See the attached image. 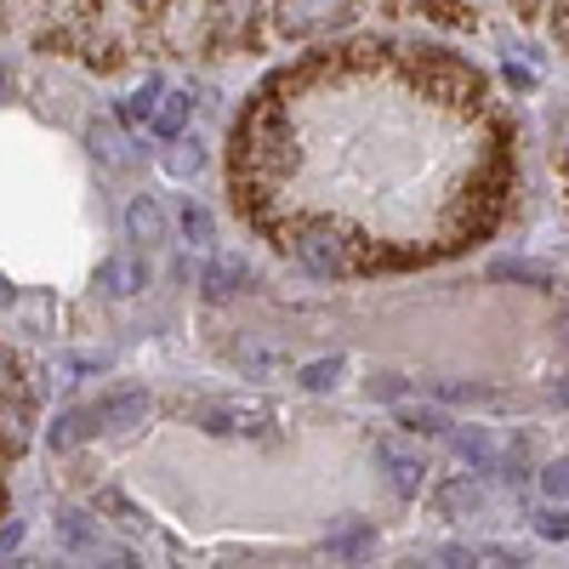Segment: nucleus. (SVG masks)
<instances>
[{
  "instance_id": "nucleus-21",
  "label": "nucleus",
  "mask_w": 569,
  "mask_h": 569,
  "mask_svg": "<svg viewBox=\"0 0 569 569\" xmlns=\"http://www.w3.org/2000/svg\"><path fill=\"white\" fill-rule=\"evenodd\" d=\"M160 98H166V91H160V80H149V86H142V91H137V98L126 103V114H131V120H154V109H160Z\"/></svg>"
},
{
  "instance_id": "nucleus-6",
  "label": "nucleus",
  "mask_w": 569,
  "mask_h": 569,
  "mask_svg": "<svg viewBox=\"0 0 569 569\" xmlns=\"http://www.w3.org/2000/svg\"><path fill=\"white\" fill-rule=\"evenodd\" d=\"M58 541L69 552H98L103 547V530H98V518H91V512L69 507V512H58Z\"/></svg>"
},
{
  "instance_id": "nucleus-11",
  "label": "nucleus",
  "mask_w": 569,
  "mask_h": 569,
  "mask_svg": "<svg viewBox=\"0 0 569 569\" xmlns=\"http://www.w3.org/2000/svg\"><path fill=\"white\" fill-rule=\"evenodd\" d=\"M490 273H496V279H525V284H541V291L552 284V268L525 262V257H496V262H490Z\"/></svg>"
},
{
  "instance_id": "nucleus-25",
  "label": "nucleus",
  "mask_w": 569,
  "mask_h": 569,
  "mask_svg": "<svg viewBox=\"0 0 569 569\" xmlns=\"http://www.w3.org/2000/svg\"><path fill=\"white\" fill-rule=\"evenodd\" d=\"M23 541V525H18V518H12V525L7 530H0V552H7V563H12V547Z\"/></svg>"
},
{
  "instance_id": "nucleus-4",
  "label": "nucleus",
  "mask_w": 569,
  "mask_h": 569,
  "mask_svg": "<svg viewBox=\"0 0 569 569\" xmlns=\"http://www.w3.org/2000/svg\"><path fill=\"white\" fill-rule=\"evenodd\" d=\"M142 416H149V393L142 388H126V393H109L103 405H91V421L98 427H131Z\"/></svg>"
},
{
  "instance_id": "nucleus-28",
  "label": "nucleus",
  "mask_w": 569,
  "mask_h": 569,
  "mask_svg": "<svg viewBox=\"0 0 569 569\" xmlns=\"http://www.w3.org/2000/svg\"><path fill=\"white\" fill-rule=\"evenodd\" d=\"M558 330H563V342H569V319H563V325H558Z\"/></svg>"
},
{
  "instance_id": "nucleus-13",
  "label": "nucleus",
  "mask_w": 569,
  "mask_h": 569,
  "mask_svg": "<svg viewBox=\"0 0 569 569\" xmlns=\"http://www.w3.org/2000/svg\"><path fill=\"white\" fill-rule=\"evenodd\" d=\"M91 427H98V421H91V410H69V416H58V421H52V450H74V445L91 433Z\"/></svg>"
},
{
  "instance_id": "nucleus-20",
  "label": "nucleus",
  "mask_w": 569,
  "mask_h": 569,
  "mask_svg": "<svg viewBox=\"0 0 569 569\" xmlns=\"http://www.w3.org/2000/svg\"><path fill=\"white\" fill-rule=\"evenodd\" d=\"M450 445H456V456L472 461V467L490 461V439H485V433H450Z\"/></svg>"
},
{
  "instance_id": "nucleus-2",
  "label": "nucleus",
  "mask_w": 569,
  "mask_h": 569,
  "mask_svg": "<svg viewBox=\"0 0 569 569\" xmlns=\"http://www.w3.org/2000/svg\"><path fill=\"white\" fill-rule=\"evenodd\" d=\"M297 257H302V268H308V273H319V279H342V273L353 268L348 240H342L337 228H325V222H313V228H302V233H297Z\"/></svg>"
},
{
  "instance_id": "nucleus-16",
  "label": "nucleus",
  "mask_w": 569,
  "mask_h": 569,
  "mask_svg": "<svg viewBox=\"0 0 569 569\" xmlns=\"http://www.w3.org/2000/svg\"><path fill=\"white\" fill-rule=\"evenodd\" d=\"M200 166H206L200 142H177V154H166V171H171V177H194Z\"/></svg>"
},
{
  "instance_id": "nucleus-15",
  "label": "nucleus",
  "mask_w": 569,
  "mask_h": 569,
  "mask_svg": "<svg viewBox=\"0 0 569 569\" xmlns=\"http://www.w3.org/2000/svg\"><path fill=\"white\" fill-rule=\"evenodd\" d=\"M399 421L410 427V433H450V421H445L433 405H421V410H416V405H405V410H399Z\"/></svg>"
},
{
  "instance_id": "nucleus-24",
  "label": "nucleus",
  "mask_w": 569,
  "mask_h": 569,
  "mask_svg": "<svg viewBox=\"0 0 569 569\" xmlns=\"http://www.w3.org/2000/svg\"><path fill=\"white\" fill-rule=\"evenodd\" d=\"M211 12H217V23H233L251 12V0H211Z\"/></svg>"
},
{
  "instance_id": "nucleus-10",
  "label": "nucleus",
  "mask_w": 569,
  "mask_h": 569,
  "mask_svg": "<svg viewBox=\"0 0 569 569\" xmlns=\"http://www.w3.org/2000/svg\"><path fill=\"white\" fill-rule=\"evenodd\" d=\"M188 109H194V98H188V91H166L160 109H154V131H160L166 142H177L182 126H188Z\"/></svg>"
},
{
  "instance_id": "nucleus-1",
  "label": "nucleus",
  "mask_w": 569,
  "mask_h": 569,
  "mask_svg": "<svg viewBox=\"0 0 569 569\" xmlns=\"http://www.w3.org/2000/svg\"><path fill=\"white\" fill-rule=\"evenodd\" d=\"M348 18V0H279L273 7V29L284 40H308L330 23H342Z\"/></svg>"
},
{
  "instance_id": "nucleus-22",
  "label": "nucleus",
  "mask_w": 569,
  "mask_h": 569,
  "mask_svg": "<svg viewBox=\"0 0 569 569\" xmlns=\"http://www.w3.org/2000/svg\"><path fill=\"white\" fill-rule=\"evenodd\" d=\"M182 233H188L194 246H206V240H211V211H206V206H182Z\"/></svg>"
},
{
  "instance_id": "nucleus-12",
  "label": "nucleus",
  "mask_w": 569,
  "mask_h": 569,
  "mask_svg": "<svg viewBox=\"0 0 569 569\" xmlns=\"http://www.w3.org/2000/svg\"><path fill=\"white\" fill-rule=\"evenodd\" d=\"M485 501V490L472 485V479H450L445 490H439V512H450V518H461V512H472Z\"/></svg>"
},
{
  "instance_id": "nucleus-9",
  "label": "nucleus",
  "mask_w": 569,
  "mask_h": 569,
  "mask_svg": "<svg viewBox=\"0 0 569 569\" xmlns=\"http://www.w3.org/2000/svg\"><path fill=\"white\" fill-rule=\"evenodd\" d=\"M126 233H131V240H142V246H154L160 233H166V211H160L149 194L131 200V206H126Z\"/></svg>"
},
{
  "instance_id": "nucleus-5",
  "label": "nucleus",
  "mask_w": 569,
  "mask_h": 569,
  "mask_svg": "<svg viewBox=\"0 0 569 569\" xmlns=\"http://www.w3.org/2000/svg\"><path fill=\"white\" fill-rule=\"evenodd\" d=\"M103 284H109L114 297H137L142 284H149V262H142L137 251H120V257L103 262Z\"/></svg>"
},
{
  "instance_id": "nucleus-19",
  "label": "nucleus",
  "mask_w": 569,
  "mask_h": 569,
  "mask_svg": "<svg viewBox=\"0 0 569 569\" xmlns=\"http://www.w3.org/2000/svg\"><path fill=\"white\" fill-rule=\"evenodd\" d=\"M541 490H547L552 501H569V456H558V461L541 467Z\"/></svg>"
},
{
  "instance_id": "nucleus-14",
  "label": "nucleus",
  "mask_w": 569,
  "mask_h": 569,
  "mask_svg": "<svg viewBox=\"0 0 569 569\" xmlns=\"http://www.w3.org/2000/svg\"><path fill=\"white\" fill-rule=\"evenodd\" d=\"M233 359H240L246 370H257V376H268V370H284V365H291V359H284V348H268V342H240V353H233Z\"/></svg>"
},
{
  "instance_id": "nucleus-17",
  "label": "nucleus",
  "mask_w": 569,
  "mask_h": 569,
  "mask_svg": "<svg viewBox=\"0 0 569 569\" xmlns=\"http://www.w3.org/2000/svg\"><path fill=\"white\" fill-rule=\"evenodd\" d=\"M233 279H246V262H240V257L217 262V268L206 273V291H211V297H228V291H233Z\"/></svg>"
},
{
  "instance_id": "nucleus-8",
  "label": "nucleus",
  "mask_w": 569,
  "mask_h": 569,
  "mask_svg": "<svg viewBox=\"0 0 569 569\" xmlns=\"http://www.w3.org/2000/svg\"><path fill=\"white\" fill-rule=\"evenodd\" d=\"M86 149L98 154V160H103L109 171H126V166H131V149H126V137H120L114 126H103V120H91V126H86Z\"/></svg>"
},
{
  "instance_id": "nucleus-7",
  "label": "nucleus",
  "mask_w": 569,
  "mask_h": 569,
  "mask_svg": "<svg viewBox=\"0 0 569 569\" xmlns=\"http://www.w3.org/2000/svg\"><path fill=\"white\" fill-rule=\"evenodd\" d=\"M330 558H342V563H365L370 552H376V530L370 525H359V518H348L342 530H330Z\"/></svg>"
},
{
  "instance_id": "nucleus-18",
  "label": "nucleus",
  "mask_w": 569,
  "mask_h": 569,
  "mask_svg": "<svg viewBox=\"0 0 569 569\" xmlns=\"http://www.w3.org/2000/svg\"><path fill=\"white\" fill-rule=\"evenodd\" d=\"M337 376H342V359H313V365L302 370V388L325 393V388H337Z\"/></svg>"
},
{
  "instance_id": "nucleus-23",
  "label": "nucleus",
  "mask_w": 569,
  "mask_h": 569,
  "mask_svg": "<svg viewBox=\"0 0 569 569\" xmlns=\"http://www.w3.org/2000/svg\"><path fill=\"white\" fill-rule=\"evenodd\" d=\"M536 530H541L547 541H569V512H541Z\"/></svg>"
},
{
  "instance_id": "nucleus-26",
  "label": "nucleus",
  "mask_w": 569,
  "mask_h": 569,
  "mask_svg": "<svg viewBox=\"0 0 569 569\" xmlns=\"http://www.w3.org/2000/svg\"><path fill=\"white\" fill-rule=\"evenodd\" d=\"M439 563H450V569H456V563H479V558H472L467 547H445V552H439Z\"/></svg>"
},
{
  "instance_id": "nucleus-27",
  "label": "nucleus",
  "mask_w": 569,
  "mask_h": 569,
  "mask_svg": "<svg viewBox=\"0 0 569 569\" xmlns=\"http://www.w3.org/2000/svg\"><path fill=\"white\" fill-rule=\"evenodd\" d=\"M370 393H382V399H393V393H405V382H393V376H382V382H370Z\"/></svg>"
},
{
  "instance_id": "nucleus-3",
  "label": "nucleus",
  "mask_w": 569,
  "mask_h": 569,
  "mask_svg": "<svg viewBox=\"0 0 569 569\" xmlns=\"http://www.w3.org/2000/svg\"><path fill=\"white\" fill-rule=\"evenodd\" d=\"M376 456H382L388 485H393L405 501L421 496V479H427V461H421V456H410V450H399V445H376Z\"/></svg>"
}]
</instances>
